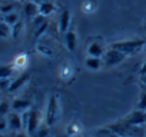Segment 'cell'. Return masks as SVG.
Masks as SVG:
<instances>
[{"mask_svg": "<svg viewBox=\"0 0 146 137\" xmlns=\"http://www.w3.org/2000/svg\"><path fill=\"white\" fill-rule=\"evenodd\" d=\"M145 137H146V136H145Z\"/></svg>", "mask_w": 146, "mask_h": 137, "instance_id": "35", "label": "cell"}, {"mask_svg": "<svg viewBox=\"0 0 146 137\" xmlns=\"http://www.w3.org/2000/svg\"><path fill=\"white\" fill-rule=\"evenodd\" d=\"M40 127V114L36 109H32L30 110V119H29V124H27V128H26V133L27 136L33 137L35 133L37 131V128Z\"/></svg>", "mask_w": 146, "mask_h": 137, "instance_id": "7", "label": "cell"}, {"mask_svg": "<svg viewBox=\"0 0 146 137\" xmlns=\"http://www.w3.org/2000/svg\"><path fill=\"white\" fill-rule=\"evenodd\" d=\"M47 27H49V22H46V23H43L42 26H39V27L35 30V37H36V39H39V37H40V36L47 30Z\"/></svg>", "mask_w": 146, "mask_h": 137, "instance_id": "25", "label": "cell"}, {"mask_svg": "<svg viewBox=\"0 0 146 137\" xmlns=\"http://www.w3.org/2000/svg\"><path fill=\"white\" fill-rule=\"evenodd\" d=\"M93 10H95V7H93L92 2H85V3H83V12H85V13H90V12H93Z\"/></svg>", "mask_w": 146, "mask_h": 137, "instance_id": "28", "label": "cell"}, {"mask_svg": "<svg viewBox=\"0 0 146 137\" xmlns=\"http://www.w3.org/2000/svg\"><path fill=\"white\" fill-rule=\"evenodd\" d=\"M60 116V104H59V96L57 94H52L49 97L47 106H46V113H44V123L52 127L53 124H56V121L59 120Z\"/></svg>", "mask_w": 146, "mask_h": 137, "instance_id": "2", "label": "cell"}, {"mask_svg": "<svg viewBox=\"0 0 146 137\" xmlns=\"http://www.w3.org/2000/svg\"><path fill=\"white\" fill-rule=\"evenodd\" d=\"M29 79H30V74H29L27 72L23 73V74H20L17 79L12 80V84H10V87H9V92H10V93H16L19 89H22V87L29 82Z\"/></svg>", "mask_w": 146, "mask_h": 137, "instance_id": "11", "label": "cell"}, {"mask_svg": "<svg viewBox=\"0 0 146 137\" xmlns=\"http://www.w3.org/2000/svg\"><path fill=\"white\" fill-rule=\"evenodd\" d=\"M143 29H145V32H146V23H145V24H143Z\"/></svg>", "mask_w": 146, "mask_h": 137, "instance_id": "34", "label": "cell"}, {"mask_svg": "<svg viewBox=\"0 0 146 137\" xmlns=\"http://www.w3.org/2000/svg\"><path fill=\"white\" fill-rule=\"evenodd\" d=\"M70 20H72V14H70V12H69L67 9H63L62 13H60V16H59V32H60V33L64 34L67 30H70V29H69V26H70Z\"/></svg>", "mask_w": 146, "mask_h": 137, "instance_id": "9", "label": "cell"}, {"mask_svg": "<svg viewBox=\"0 0 146 137\" xmlns=\"http://www.w3.org/2000/svg\"><path fill=\"white\" fill-rule=\"evenodd\" d=\"M15 6H16V3H15V2L5 3V5L2 6V9H0V12H2V14H3V16H6V14H9V13H13Z\"/></svg>", "mask_w": 146, "mask_h": 137, "instance_id": "21", "label": "cell"}, {"mask_svg": "<svg viewBox=\"0 0 146 137\" xmlns=\"http://www.w3.org/2000/svg\"><path fill=\"white\" fill-rule=\"evenodd\" d=\"M23 22L22 20H19L13 27H12V37L13 39H19V36H20V33H22V30H23Z\"/></svg>", "mask_w": 146, "mask_h": 137, "instance_id": "19", "label": "cell"}, {"mask_svg": "<svg viewBox=\"0 0 146 137\" xmlns=\"http://www.w3.org/2000/svg\"><path fill=\"white\" fill-rule=\"evenodd\" d=\"M85 64L89 70H99V68L103 66V59L102 57H92V56H88L86 60H85Z\"/></svg>", "mask_w": 146, "mask_h": 137, "instance_id": "13", "label": "cell"}, {"mask_svg": "<svg viewBox=\"0 0 146 137\" xmlns=\"http://www.w3.org/2000/svg\"><path fill=\"white\" fill-rule=\"evenodd\" d=\"M37 50L43 54V56H47V57H52L53 54H52V50L49 49V47H44L43 44H37Z\"/></svg>", "mask_w": 146, "mask_h": 137, "instance_id": "27", "label": "cell"}, {"mask_svg": "<svg viewBox=\"0 0 146 137\" xmlns=\"http://www.w3.org/2000/svg\"><path fill=\"white\" fill-rule=\"evenodd\" d=\"M0 30H2V37L3 39H7L9 36H12V26H9L5 22H2V24H0Z\"/></svg>", "mask_w": 146, "mask_h": 137, "instance_id": "23", "label": "cell"}, {"mask_svg": "<svg viewBox=\"0 0 146 137\" xmlns=\"http://www.w3.org/2000/svg\"><path fill=\"white\" fill-rule=\"evenodd\" d=\"M80 131H82V127L76 121H73V123H70L67 126V136L69 137H75V136L80 134Z\"/></svg>", "mask_w": 146, "mask_h": 137, "instance_id": "18", "label": "cell"}, {"mask_svg": "<svg viewBox=\"0 0 146 137\" xmlns=\"http://www.w3.org/2000/svg\"><path fill=\"white\" fill-rule=\"evenodd\" d=\"M7 124H9V128L10 131L13 133H20L25 127H23V120H22V116L20 113H16V111H10L7 116Z\"/></svg>", "mask_w": 146, "mask_h": 137, "instance_id": "5", "label": "cell"}, {"mask_svg": "<svg viewBox=\"0 0 146 137\" xmlns=\"http://www.w3.org/2000/svg\"><path fill=\"white\" fill-rule=\"evenodd\" d=\"M9 127L7 124V119L6 117H2V124H0V130H2V133H5V130Z\"/></svg>", "mask_w": 146, "mask_h": 137, "instance_id": "29", "label": "cell"}, {"mask_svg": "<svg viewBox=\"0 0 146 137\" xmlns=\"http://www.w3.org/2000/svg\"><path fill=\"white\" fill-rule=\"evenodd\" d=\"M70 76H72V68H70V66H69V64H63L62 68H60V77L67 82Z\"/></svg>", "mask_w": 146, "mask_h": 137, "instance_id": "20", "label": "cell"}, {"mask_svg": "<svg viewBox=\"0 0 146 137\" xmlns=\"http://www.w3.org/2000/svg\"><path fill=\"white\" fill-rule=\"evenodd\" d=\"M54 10H56V7H54V5L50 3V2H43V3L39 5V12H40V14L44 16V17L49 16V14H52Z\"/></svg>", "mask_w": 146, "mask_h": 137, "instance_id": "14", "label": "cell"}, {"mask_svg": "<svg viewBox=\"0 0 146 137\" xmlns=\"http://www.w3.org/2000/svg\"><path fill=\"white\" fill-rule=\"evenodd\" d=\"M47 134H49V126L44 123V124H42V126L37 128V131L35 133L33 137H47Z\"/></svg>", "mask_w": 146, "mask_h": 137, "instance_id": "24", "label": "cell"}, {"mask_svg": "<svg viewBox=\"0 0 146 137\" xmlns=\"http://www.w3.org/2000/svg\"><path fill=\"white\" fill-rule=\"evenodd\" d=\"M19 20H20V17H19V14H17V13H15V12H13V13H9V14H6V16H3V17H2V22L7 23V24H9V26H12V27H13Z\"/></svg>", "mask_w": 146, "mask_h": 137, "instance_id": "17", "label": "cell"}, {"mask_svg": "<svg viewBox=\"0 0 146 137\" xmlns=\"http://www.w3.org/2000/svg\"><path fill=\"white\" fill-rule=\"evenodd\" d=\"M123 123L129 126H143L146 124V111L136 109L123 119Z\"/></svg>", "mask_w": 146, "mask_h": 137, "instance_id": "4", "label": "cell"}, {"mask_svg": "<svg viewBox=\"0 0 146 137\" xmlns=\"http://www.w3.org/2000/svg\"><path fill=\"white\" fill-rule=\"evenodd\" d=\"M26 64H27V56L25 53L16 56L15 60H13V66H15L16 70H23V68L26 67Z\"/></svg>", "mask_w": 146, "mask_h": 137, "instance_id": "15", "label": "cell"}, {"mask_svg": "<svg viewBox=\"0 0 146 137\" xmlns=\"http://www.w3.org/2000/svg\"><path fill=\"white\" fill-rule=\"evenodd\" d=\"M86 51H88V56H92V57H103L106 49H105V46L102 44V41L93 39V40H89Z\"/></svg>", "mask_w": 146, "mask_h": 137, "instance_id": "6", "label": "cell"}, {"mask_svg": "<svg viewBox=\"0 0 146 137\" xmlns=\"http://www.w3.org/2000/svg\"><path fill=\"white\" fill-rule=\"evenodd\" d=\"M126 57H127V56H126L125 53H122V51H119V50H116V49L109 47V49L105 51V54H103L102 59H103V64H105V66L112 67V66H116V64L122 63Z\"/></svg>", "mask_w": 146, "mask_h": 137, "instance_id": "3", "label": "cell"}, {"mask_svg": "<svg viewBox=\"0 0 146 137\" xmlns=\"http://www.w3.org/2000/svg\"><path fill=\"white\" fill-rule=\"evenodd\" d=\"M140 83L143 84V87H146V74L140 76Z\"/></svg>", "mask_w": 146, "mask_h": 137, "instance_id": "31", "label": "cell"}, {"mask_svg": "<svg viewBox=\"0 0 146 137\" xmlns=\"http://www.w3.org/2000/svg\"><path fill=\"white\" fill-rule=\"evenodd\" d=\"M143 74H146V57H145V60L142 63V67H140V70H139V76H143Z\"/></svg>", "mask_w": 146, "mask_h": 137, "instance_id": "30", "label": "cell"}, {"mask_svg": "<svg viewBox=\"0 0 146 137\" xmlns=\"http://www.w3.org/2000/svg\"><path fill=\"white\" fill-rule=\"evenodd\" d=\"M136 109L146 111V90H143V92L140 93V97H139V100H137Z\"/></svg>", "mask_w": 146, "mask_h": 137, "instance_id": "22", "label": "cell"}, {"mask_svg": "<svg viewBox=\"0 0 146 137\" xmlns=\"http://www.w3.org/2000/svg\"><path fill=\"white\" fill-rule=\"evenodd\" d=\"M12 110L16 113H25L27 110H30L32 107V101L29 99H15L10 104Z\"/></svg>", "mask_w": 146, "mask_h": 137, "instance_id": "8", "label": "cell"}, {"mask_svg": "<svg viewBox=\"0 0 146 137\" xmlns=\"http://www.w3.org/2000/svg\"><path fill=\"white\" fill-rule=\"evenodd\" d=\"M16 134H17L16 137H30V136H23V134H20V133H16Z\"/></svg>", "mask_w": 146, "mask_h": 137, "instance_id": "32", "label": "cell"}, {"mask_svg": "<svg viewBox=\"0 0 146 137\" xmlns=\"http://www.w3.org/2000/svg\"><path fill=\"white\" fill-rule=\"evenodd\" d=\"M9 109L12 110V107H9L7 101H2V106H0V114H2V117H6V116L10 113Z\"/></svg>", "mask_w": 146, "mask_h": 137, "instance_id": "26", "label": "cell"}, {"mask_svg": "<svg viewBox=\"0 0 146 137\" xmlns=\"http://www.w3.org/2000/svg\"><path fill=\"white\" fill-rule=\"evenodd\" d=\"M23 12H25V16L27 19H35L37 14H40L39 5L35 3V2H30V0H27V2L23 5Z\"/></svg>", "mask_w": 146, "mask_h": 137, "instance_id": "12", "label": "cell"}, {"mask_svg": "<svg viewBox=\"0 0 146 137\" xmlns=\"http://www.w3.org/2000/svg\"><path fill=\"white\" fill-rule=\"evenodd\" d=\"M146 46V40L143 39H130V40H119L110 44L112 49H116L122 53H125L126 56H132L139 53L143 47Z\"/></svg>", "mask_w": 146, "mask_h": 137, "instance_id": "1", "label": "cell"}, {"mask_svg": "<svg viewBox=\"0 0 146 137\" xmlns=\"http://www.w3.org/2000/svg\"><path fill=\"white\" fill-rule=\"evenodd\" d=\"M0 137H6V134H5V133H2V136H0Z\"/></svg>", "mask_w": 146, "mask_h": 137, "instance_id": "33", "label": "cell"}, {"mask_svg": "<svg viewBox=\"0 0 146 137\" xmlns=\"http://www.w3.org/2000/svg\"><path fill=\"white\" fill-rule=\"evenodd\" d=\"M76 43H78V36H76V32L75 30H67L64 33V44H66V49L73 53L76 49Z\"/></svg>", "mask_w": 146, "mask_h": 137, "instance_id": "10", "label": "cell"}, {"mask_svg": "<svg viewBox=\"0 0 146 137\" xmlns=\"http://www.w3.org/2000/svg\"><path fill=\"white\" fill-rule=\"evenodd\" d=\"M13 70H16L13 64H5L0 68V79H10Z\"/></svg>", "mask_w": 146, "mask_h": 137, "instance_id": "16", "label": "cell"}]
</instances>
